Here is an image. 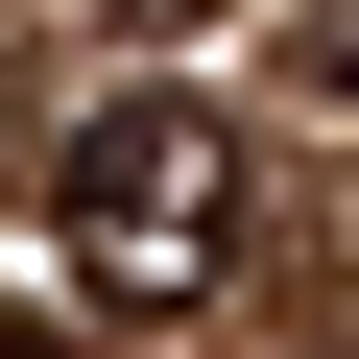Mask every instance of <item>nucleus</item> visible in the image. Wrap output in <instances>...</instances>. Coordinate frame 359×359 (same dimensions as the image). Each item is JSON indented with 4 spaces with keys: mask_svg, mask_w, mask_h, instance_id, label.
<instances>
[{
    "mask_svg": "<svg viewBox=\"0 0 359 359\" xmlns=\"http://www.w3.org/2000/svg\"><path fill=\"white\" fill-rule=\"evenodd\" d=\"M48 216H72V264L120 287V311H192V287H240V144L192 120V96H120V120H72L48 144Z\"/></svg>",
    "mask_w": 359,
    "mask_h": 359,
    "instance_id": "obj_1",
    "label": "nucleus"
},
{
    "mask_svg": "<svg viewBox=\"0 0 359 359\" xmlns=\"http://www.w3.org/2000/svg\"><path fill=\"white\" fill-rule=\"evenodd\" d=\"M0 359H72V335H48V311H0Z\"/></svg>",
    "mask_w": 359,
    "mask_h": 359,
    "instance_id": "obj_2",
    "label": "nucleus"
}]
</instances>
